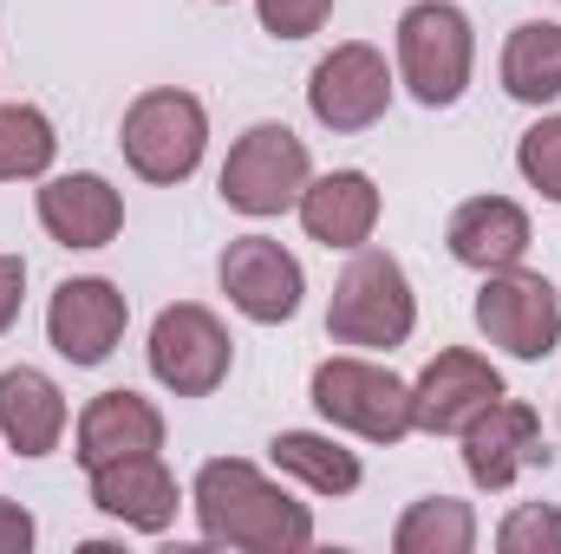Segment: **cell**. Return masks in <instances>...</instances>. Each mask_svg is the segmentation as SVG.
Wrapping results in <instances>:
<instances>
[{
  "label": "cell",
  "mask_w": 561,
  "mask_h": 554,
  "mask_svg": "<svg viewBox=\"0 0 561 554\" xmlns=\"http://www.w3.org/2000/svg\"><path fill=\"white\" fill-rule=\"evenodd\" d=\"M190 509L209 549L236 554H300L313 549V509L294 503L249 457H209L190 483Z\"/></svg>",
  "instance_id": "obj_1"
},
{
  "label": "cell",
  "mask_w": 561,
  "mask_h": 554,
  "mask_svg": "<svg viewBox=\"0 0 561 554\" xmlns=\"http://www.w3.org/2000/svg\"><path fill=\"white\" fill-rule=\"evenodd\" d=\"M419 333V293L399 255L386 249H353V262L333 280V300H327V339L333 346H353V353H392Z\"/></svg>",
  "instance_id": "obj_2"
},
{
  "label": "cell",
  "mask_w": 561,
  "mask_h": 554,
  "mask_svg": "<svg viewBox=\"0 0 561 554\" xmlns=\"http://www.w3.org/2000/svg\"><path fill=\"white\" fill-rule=\"evenodd\" d=\"M307 405L327 417V430H346L359 443H405L419 430L412 424V385L366 353L320 359L307 379Z\"/></svg>",
  "instance_id": "obj_3"
},
{
  "label": "cell",
  "mask_w": 561,
  "mask_h": 554,
  "mask_svg": "<svg viewBox=\"0 0 561 554\" xmlns=\"http://www.w3.org/2000/svg\"><path fill=\"white\" fill-rule=\"evenodd\" d=\"M399 85L419 99L424 112H450L470 92L477 72V26L457 0H419L399 13Z\"/></svg>",
  "instance_id": "obj_4"
},
{
  "label": "cell",
  "mask_w": 561,
  "mask_h": 554,
  "mask_svg": "<svg viewBox=\"0 0 561 554\" xmlns=\"http://www.w3.org/2000/svg\"><path fill=\"white\" fill-rule=\"evenodd\" d=\"M118 150L131 163V176L157 183V189H176L203 170V150H209V112L196 92L183 85H150L125 105V125H118Z\"/></svg>",
  "instance_id": "obj_5"
},
{
  "label": "cell",
  "mask_w": 561,
  "mask_h": 554,
  "mask_svg": "<svg viewBox=\"0 0 561 554\" xmlns=\"http://www.w3.org/2000/svg\"><path fill=\"white\" fill-rule=\"evenodd\" d=\"M307 183H313L307 138H294V131L275 125V118L249 125L242 138L229 143L222 176H216L222 203H229L236 216H249V222H275V216H287V209L300 203V189H307Z\"/></svg>",
  "instance_id": "obj_6"
},
{
  "label": "cell",
  "mask_w": 561,
  "mask_h": 554,
  "mask_svg": "<svg viewBox=\"0 0 561 554\" xmlns=\"http://www.w3.org/2000/svg\"><path fill=\"white\" fill-rule=\"evenodd\" d=\"M144 359H150V379L170 399H209V392H222V379L236 366V339L203 300H176L150 320Z\"/></svg>",
  "instance_id": "obj_7"
},
{
  "label": "cell",
  "mask_w": 561,
  "mask_h": 554,
  "mask_svg": "<svg viewBox=\"0 0 561 554\" xmlns=\"http://www.w3.org/2000/svg\"><path fill=\"white\" fill-rule=\"evenodd\" d=\"M470 313H477V333L523 366H542L561 346V287L536 268H523V262L483 275Z\"/></svg>",
  "instance_id": "obj_8"
},
{
  "label": "cell",
  "mask_w": 561,
  "mask_h": 554,
  "mask_svg": "<svg viewBox=\"0 0 561 554\" xmlns=\"http://www.w3.org/2000/svg\"><path fill=\"white\" fill-rule=\"evenodd\" d=\"M392 92H399V72H392L386 53L366 46V39L333 46V53L307 72V112H313V125L333 131V138L373 131V125L392 112Z\"/></svg>",
  "instance_id": "obj_9"
},
{
  "label": "cell",
  "mask_w": 561,
  "mask_h": 554,
  "mask_svg": "<svg viewBox=\"0 0 561 554\" xmlns=\"http://www.w3.org/2000/svg\"><path fill=\"white\" fill-rule=\"evenodd\" d=\"M216 280L229 293V307L255 326H287L307 300V268L294 249H280L275 235H236L216 262Z\"/></svg>",
  "instance_id": "obj_10"
},
{
  "label": "cell",
  "mask_w": 561,
  "mask_h": 554,
  "mask_svg": "<svg viewBox=\"0 0 561 554\" xmlns=\"http://www.w3.org/2000/svg\"><path fill=\"white\" fill-rule=\"evenodd\" d=\"M125 326H131V300H125L118 280H105V275L59 280L53 300H46V339L72 366H105L118 353Z\"/></svg>",
  "instance_id": "obj_11"
},
{
  "label": "cell",
  "mask_w": 561,
  "mask_h": 554,
  "mask_svg": "<svg viewBox=\"0 0 561 554\" xmlns=\"http://www.w3.org/2000/svg\"><path fill=\"white\" fill-rule=\"evenodd\" d=\"M463 476L477 483V489H510V483H523L529 470H549V437H542V417L536 405H523V399H496L483 417H470L463 424Z\"/></svg>",
  "instance_id": "obj_12"
},
{
  "label": "cell",
  "mask_w": 561,
  "mask_h": 554,
  "mask_svg": "<svg viewBox=\"0 0 561 554\" xmlns=\"http://www.w3.org/2000/svg\"><path fill=\"white\" fill-rule=\"evenodd\" d=\"M503 372L470 353V346H444L419 379H412V424L424 437H463L470 417H483L496 399H503Z\"/></svg>",
  "instance_id": "obj_13"
},
{
  "label": "cell",
  "mask_w": 561,
  "mask_h": 554,
  "mask_svg": "<svg viewBox=\"0 0 561 554\" xmlns=\"http://www.w3.org/2000/svg\"><path fill=\"white\" fill-rule=\"evenodd\" d=\"M39 229L59 249H112L125 235V196L112 176L99 170H66V176H39Z\"/></svg>",
  "instance_id": "obj_14"
},
{
  "label": "cell",
  "mask_w": 561,
  "mask_h": 554,
  "mask_svg": "<svg viewBox=\"0 0 561 554\" xmlns=\"http://www.w3.org/2000/svg\"><path fill=\"white\" fill-rule=\"evenodd\" d=\"M85 483H92V509H99V516H112V522H118V529H131V535H163V529L176 522V509L190 503V496L176 489V476H170L163 450L99 463V470H85Z\"/></svg>",
  "instance_id": "obj_15"
},
{
  "label": "cell",
  "mask_w": 561,
  "mask_h": 554,
  "mask_svg": "<svg viewBox=\"0 0 561 554\" xmlns=\"http://www.w3.org/2000/svg\"><path fill=\"white\" fill-rule=\"evenodd\" d=\"M379 209H386V196H379V183H373L366 170H327V176H313V183L300 189V203H294L307 242L340 249V255H353V249L373 242Z\"/></svg>",
  "instance_id": "obj_16"
},
{
  "label": "cell",
  "mask_w": 561,
  "mask_h": 554,
  "mask_svg": "<svg viewBox=\"0 0 561 554\" xmlns=\"http://www.w3.org/2000/svg\"><path fill=\"white\" fill-rule=\"evenodd\" d=\"M529 242H536V229H529V209H523L516 196H470V203H457L450 222H444V249H450V262L470 268V275L516 268V262L529 255Z\"/></svg>",
  "instance_id": "obj_17"
},
{
  "label": "cell",
  "mask_w": 561,
  "mask_h": 554,
  "mask_svg": "<svg viewBox=\"0 0 561 554\" xmlns=\"http://www.w3.org/2000/svg\"><path fill=\"white\" fill-rule=\"evenodd\" d=\"M163 430L170 424L144 392H99L72 424V457H79V470L118 463V457H150V450H163Z\"/></svg>",
  "instance_id": "obj_18"
},
{
  "label": "cell",
  "mask_w": 561,
  "mask_h": 554,
  "mask_svg": "<svg viewBox=\"0 0 561 554\" xmlns=\"http://www.w3.org/2000/svg\"><path fill=\"white\" fill-rule=\"evenodd\" d=\"M66 424H72V405H66L53 372H39V366H7L0 372V443L7 450L53 457L66 443Z\"/></svg>",
  "instance_id": "obj_19"
},
{
  "label": "cell",
  "mask_w": 561,
  "mask_h": 554,
  "mask_svg": "<svg viewBox=\"0 0 561 554\" xmlns=\"http://www.w3.org/2000/svg\"><path fill=\"white\" fill-rule=\"evenodd\" d=\"M268 463L287 483H300L307 496H353L366 483V463L333 437V430H275L268 437Z\"/></svg>",
  "instance_id": "obj_20"
},
{
  "label": "cell",
  "mask_w": 561,
  "mask_h": 554,
  "mask_svg": "<svg viewBox=\"0 0 561 554\" xmlns=\"http://www.w3.org/2000/svg\"><path fill=\"white\" fill-rule=\"evenodd\" d=\"M503 92L516 105H536L549 112L561 99V20H523L510 39H503Z\"/></svg>",
  "instance_id": "obj_21"
},
{
  "label": "cell",
  "mask_w": 561,
  "mask_h": 554,
  "mask_svg": "<svg viewBox=\"0 0 561 554\" xmlns=\"http://www.w3.org/2000/svg\"><path fill=\"white\" fill-rule=\"evenodd\" d=\"M392 549L399 554H470L477 549V509L457 503V496H419L392 522Z\"/></svg>",
  "instance_id": "obj_22"
},
{
  "label": "cell",
  "mask_w": 561,
  "mask_h": 554,
  "mask_svg": "<svg viewBox=\"0 0 561 554\" xmlns=\"http://www.w3.org/2000/svg\"><path fill=\"white\" fill-rule=\"evenodd\" d=\"M59 157V131L39 105H0V183H39L53 176Z\"/></svg>",
  "instance_id": "obj_23"
},
{
  "label": "cell",
  "mask_w": 561,
  "mask_h": 554,
  "mask_svg": "<svg viewBox=\"0 0 561 554\" xmlns=\"http://www.w3.org/2000/svg\"><path fill=\"white\" fill-rule=\"evenodd\" d=\"M516 170H523V183H529L542 203L561 209V112H542V118L516 138Z\"/></svg>",
  "instance_id": "obj_24"
},
{
  "label": "cell",
  "mask_w": 561,
  "mask_h": 554,
  "mask_svg": "<svg viewBox=\"0 0 561 554\" xmlns=\"http://www.w3.org/2000/svg\"><path fill=\"white\" fill-rule=\"evenodd\" d=\"M503 554H561V509L556 503H516L496 529Z\"/></svg>",
  "instance_id": "obj_25"
},
{
  "label": "cell",
  "mask_w": 561,
  "mask_h": 554,
  "mask_svg": "<svg viewBox=\"0 0 561 554\" xmlns=\"http://www.w3.org/2000/svg\"><path fill=\"white\" fill-rule=\"evenodd\" d=\"M255 20L275 39H313L333 20V0H255Z\"/></svg>",
  "instance_id": "obj_26"
},
{
  "label": "cell",
  "mask_w": 561,
  "mask_h": 554,
  "mask_svg": "<svg viewBox=\"0 0 561 554\" xmlns=\"http://www.w3.org/2000/svg\"><path fill=\"white\" fill-rule=\"evenodd\" d=\"M33 542H39L33 509H26V503H13V496H0V554H26Z\"/></svg>",
  "instance_id": "obj_27"
},
{
  "label": "cell",
  "mask_w": 561,
  "mask_h": 554,
  "mask_svg": "<svg viewBox=\"0 0 561 554\" xmlns=\"http://www.w3.org/2000/svg\"><path fill=\"white\" fill-rule=\"evenodd\" d=\"M20 307H26V255H0V339L13 333Z\"/></svg>",
  "instance_id": "obj_28"
}]
</instances>
